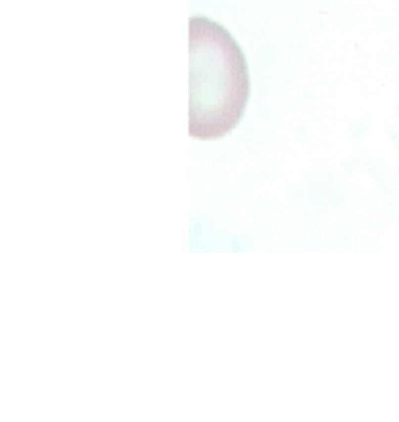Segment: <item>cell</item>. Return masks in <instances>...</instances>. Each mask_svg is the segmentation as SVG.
Here are the masks:
<instances>
[{
    "label": "cell",
    "mask_w": 399,
    "mask_h": 422,
    "mask_svg": "<svg viewBox=\"0 0 399 422\" xmlns=\"http://www.w3.org/2000/svg\"><path fill=\"white\" fill-rule=\"evenodd\" d=\"M248 66L233 37L205 17L190 18V135L218 139L248 102Z\"/></svg>",
    "instance_id": "obj_1"
}]
</instances>
